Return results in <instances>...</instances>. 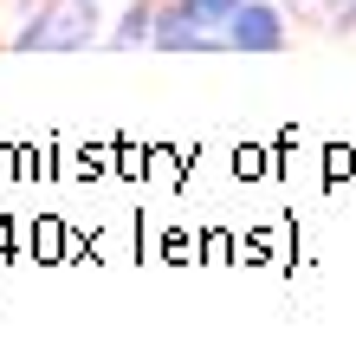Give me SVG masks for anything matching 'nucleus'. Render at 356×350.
Returning <instances> with one entry per match:
<instances>
[{
  "instance_id": "f257e3e1",
  "label": "nucleus",
  "mask_w": 356,
  "mask_h": 350,
  "mask_svg": "<svg viewBox=\"0 0 356 350\" xmlns=\"http://www.w3.org/2000/svg\"><path fill=\"white\" fill-rule=\"evenodd\" d=\"M97 26H104L97 0H46L33 13V26H19L13 52H91V46H104Z\"/></svg>"
},
{
  "instance_id": "f03ea898",
  "label": "nucleus",
  "mask_w": 356,
  "mask_h": 350,
  "mask_svg": "<svg viewBox=\"0 0 356 350\" xmlns=\"http://www.w3.org/2000/svg\"><path fill=\"white\" fill-rule=\"evenodd\" d=\"M220 33H227V52H285L291 46V19L279 0H240V13Z\"/></svg>"
},
{
  "instance_id": "7ed1b4c3",
  "label": "nucleus",
  "mask_w": 356,
  "mask_h": 350,
  "mask_svg": "<svg viewBox=\"0 0 356 350\" xmlns=\"http://www.w3.org/2000/svg\"><path fill=\"white\" fill-rule=\"evenodd\" d=\"M149 52H227V33L195 26L188 7L162 0V7H156V39H149Z\"/></svg>"
},
{
  "instance_id": "20e7f679",
  "label": "nucleus",
  "mask_w": 356,
  "mask_h": 350,
  "mask_svg": "<svg viewBox=\"0 0 356 350\" xmlns=\"http://www.w3.org/2000/svg\"><path fill=\"white\" fill-rule=\"evenodd\" d=\"M156 7H162V0H130V7L117 13V26L104 33V46H111V52H136V46H149V39H156Z\"/></svg>"
},
{
  "instance_id": "39448f33",
  "label": "nucleus",
  "mask_w": 356,
  "mask_h": 350,
  "mask_svg": "<svg viewBox=\"0 0 356 350\" xmlns=\"http://www.w3.org/2000/svg\"><path fill=\"white\" fill-rule=\"evenodd\" d=\"M175 7H188V19H195V26H207V33H220L227 19L240 13V0H175Z\"/></svg>"
}]
</instances>
